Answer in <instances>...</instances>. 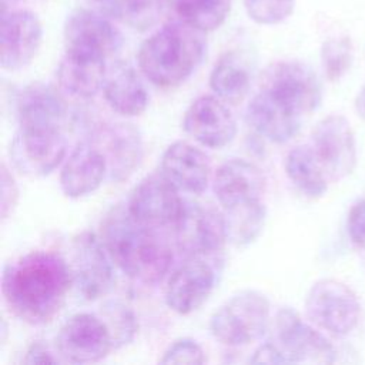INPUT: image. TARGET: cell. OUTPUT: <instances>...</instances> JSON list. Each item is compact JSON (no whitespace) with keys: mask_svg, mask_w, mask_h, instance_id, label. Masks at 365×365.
Segmentation results:
<instances>
[{"mask_svg":"<svg viewBox=\"0 0 365 365\" xmlns=\"http://www.w3.org/2000/svg\"><path fill=\"white\" fill-rule=\"evenodd\" d=\"M178 19L202 31L218 29L231 10V0H174Z\"/></svg>","mask_w":365,"mask_h":365,"instance_id":"obj_30","label":"cell"},{"mask_svg":"<svg viewBox=\"0 0 365 365\" xmlns=\"http://www.w3.org/2000/svg\"><path fill=\"white\" fill-rule=\"evenodd\" d=\"M247 123L262 138L282 144L299 131L304 117L294 113L264 90H259L247 106Z\"/></svg>","mask_w":365,"mask_h":365,"instance_id":"obj_21","label":"cell"},{"mask_svg":"<svg viewBox=\"0 0 365 365\" xmlns=\"http://www.w3.org/2000/svg\"><path fill=\"white\" fill-rule=\"evenodd\" d=\"M107 60L64 53L57 70V81L61 91L74 98H90L104 86Z\"/></svg>","mask_w":365,"mask_h":365,"instance_id":"obj_24","label":"cell"},{"mask_svg":"<svg viewBox=\"0 0 365 365\" xmlns=\"http://www.w3.org/2000/svg\"><path fill=\"white\" fill-rule=\"evenodd\" d=\"M355 110H356L358 115L365 121V84L359 90V93H358V96L355 98Z\"/></svg>","mask_w":365,"mask_h":365,"instance_id":"obj_38","label":"cell"},{"mask_svg":"<svg viewBox=\"0 0 365 365\" xmlns=\"http://www.w3.org/2000/svg\"><path fill=\"white\" fill-rule=\"evenodd\" d=\"M354 60L352 41L346 36L329 37L321 47V63L325 77L329 81H338L351 68Z\"/></svg>","mask_w":365,"mask_h":365,"instance_id":"obj_32","label":"cell"},{"mask_svg":"<svg viewBox=\"0 0 365 365\" xmlns=\"http://www.w3.org/2000/svg\"><path fill=\"white\" fill-rule=\"evenodd\" d=\"M103 154L107 160L108 175L111 180L127 178L141 160L143 145L138 131L131 124H114L104 131Z\"/></svg>","mask_w":365,"mask_h":365,"instance_id":"obj_26","label":"cell"},{"mask_svg":"<svg viewBox=\"0 0 365 365\" xmlns=\"http://www.w3.org/2000/svg\"><path fill=\"white\" fill-rule=\"evenodd\" d=\"M207 361L205 352L201 345L191 338L175 339L164 351L161 364H182V365H200Z\"/></svg>","mask_w":365,"mask_h":365,"instance_id":"obj_34","label":"cell"},{"mask_svg":"<svg viewBox=\"0 0 365 365\" xmlns=\"http://www.w3.org/2000/svg\"><path fill=\"white\" fill-rule=\"evenodd\" d=\"M73 287L68 262L54 251L27 252L4 265L1 295L9 309L30 325L54 319Z\"/></svg>","mask_w":365,"mask_h":365,"instance_id":"obj_1","label":"cell"},{"mask_svg":"<svg viewBox=\"0 0 365 365\" xmlns=\"http://www.w3.org/2000/svg\"><path fill=\"white\" fill-rule=\"evenodd\" d=\"M346 231L356 247L365 248V198L351 207L346 218Z\"/></svg>","mask_w":365,"mask_h":365,"instance_id":"obj_35","label":"cell"},{"mask_svg":"<svg viewBox=\"0 0 365 365\" xmlns=\"http://www.w3.org/2000/svg\"><path fill=\"white\" fill-rule=\"evenodd\" d=\"M7 1H20V0H1V6H6L7 4Z\"/></svg>","mask_w":365,"mask_h":365,"instance_id":"obj_39","label":"cell"},{"mask_svg":"<svg viewBox=\"0 0 365 365\" xmlns=\"http://www.w3.org/2000/svg\"><path fill=\"white\" fill-rule=\"evenodd\" d=\"M103 94L111 110L124 117H137L143 114L150 101L141 76L134 67L123 61L108 67Z\"/></svg>","mask_w":365,"mask_h":365,"instance_id":"obj_23","label":"cell"},{"mask_svg":"<svg viewBox=\"0 0 365 365\" xmlns=\"http://www.w3.org/2000/svg\"><path fill=\"white\" fill-rule=\"evenodd\" d=\"M212 190L222 210L234 208L262 201L265 178L255 164L231 158L217 168Z\"/></svg>","mask_w":365,"mask_h":365,"instance_id":"obj_18","label":"cell"},{"mask_svg":"<svg viewBox=\"0 0 365 365\" xmlns=\"http://www.w3.org/2000/svg\"><path fill=\"white\" fill-rule=\"evenodd\" d=\"M311 148L329 181L349 175L356 165V143L349 121L339 114L319 120L311 133Z\"/></svg>","mask_w":365,"mask_h":365,"instance_id":"obj_13","label":"cell"},{"mask_svg":"<svg viewBox=\"0 0 365 365\" xmlns=\"http://www.w3.org/2000/svg\"><path fill=\"white\" fill-rule=\"evenodd\" d=\"M307 317L335 336L348 335L358 324L361 305L356 294L344 282L324 278L312 284L305 298Z\"/></svg>","mask_w":365,"mask_h":365,"instance_id":"obj_8","label":"cell"},{"mask_svg":"<svg viewBox=\"0 0 365 365\" xmlns=\"http://www.w3.org/2000/svg\"><path fill=\"white\" fill-rule=\"evenodd\" d=\"M178 250L194 259L220 262L228 242L224 214L211 205L187 202L174 227Z\"/></svg>","mask_w":365,"mask_h":365,"instance_id":"obj_6","label":"cell"},{"mask_svg":"<svg viewBox=\"0 0 365 365\" xmlns=\"http://www.w3.org/2000/svg\"><path fill=\"white\" fill-rule=\"evenodd\" d=\"M56 342L61 359L73 364L101 361L114 349L106 322L90 312L71 315L61 325Z\"/></svg>","mask_w":365,"mask_h":365,"instance_id":"obj_14","label":"cell"},{"mask_svg":"<svg viewBox=\"0 0 365 365\" xmlns=\"http://www.w3.org/2000/svg\"><path fill=\"white\" fill-rule=\"evenodd\" d=\"M93 10L135 30H147L160 17L161 0H87Z\"/></svg>","mask_w":365,"mask_h":365,"instance_id":"obj_28","label":"cell"},{"mask_svg":"<svg viewBox=\"0 0 365 365\" xmlns=\"http://www.w3.org/2000/svg\"><path fill=\"white\" fill-rule=\"evenodd\" d=\"M101 241L114 265L128 278L154 285L171 268L173 251L155 228L135 221L128 210H113L103 222Z\"/></svg>","mask_w":365,"mask_h":365,"instance_id":"obj_2","label":"cell"},{"mask_svg":"<svg viewBox=\"0 0 365 365\" xmlns=\"http://www.w3.org/2000/svg\"><path fill=\"white\" fill-rule=\"evenodd\" d=\"M107 173L103 151L90 143H80L63 163L60 188L68 198H81L98 190Z\"/></svg>","mask_w":365,"mask_h":365,"instance_id":"obj_19","label":"cell"},{"mask_svg":"<svg viewBox=\"0 0 365 365\" xmlns=\"http://www.w3.org/2000/svg\"><path fill=\"white\" fill-rule=\"evenodd\" d=\"M244 7L254 23L275 26L292 14L295 0H244Z\"/></svg>","mask_w":365,"mask_h":365,"instance_id":"obj_33","label":"cell"},{"mask_svg":"<svg viewBox=\"0 0 365 365\" xmlns=\"http://www.w3.org/2000/svg\"><path fill=\"white\" fill-rule=\"evenodd\" d=\"M9 154L21 174L44 177L66 160L67 138L60 127H19Z\"/></svg>","mask_w":365,"mask_h":365,"instance_id":"obj_10","label":"cell"},{"mask_svg":"<svg viewBox=\"0 0 365 365\" xmlns=\"http://www.w3.org/2000/svg\"><path fill=\"white\" fill-rule=\"evenodd\" d=\"M285 174L294 187L308 198H319L328 190L329 178L311 145H297L285 157Z\"/></svg>","mask_w":365,"mask_h":365,"instance_id":"obj_27","label":"cell"},{"mask_svg":"<svg viewBox=\"0 0 365 365\" xmlns=\"http://www.w3.org/2000/svg\"><path fill=\"white\" fill-rule=\"evenodd\" d=\"M98 315L108 328L114 349H118L134 339L138 329V322L131 308L118 301H111L101 307Z\"/></svg>","mask_w":365,"mask_h":365,"instance_id":"obj_31","label":"cell"},{"mask_svg":"<svg viewBox=\"0 0 365 365\" xmlns=\"http://www.w3.org/2000/svg\"><path fill=\"white\" fill-rule=\"evenodd\" d=\"M228 241L235 247L252 244L264 231L267 208L262 201L222 210Z\"/></svg>","mask_w":365,"mask_h":365,"instance_id":"obj_29","label":"cell"},{"mask_svg":"<svg viewBox=\"0 0 365 365\" xmlns=\"http://www.w3.org/2000/svg\"><path fill=\"white\" fill-rule=\"evenodd\" d=\"M269 314V301L262 292L240 291L214 311L210 318V332L224 345H248L268 331Z\"/></svg>","mask_w":365,"mask_h":365,"instance_id":"obj_4","label":"cell"},{"mask_svg":"<svg viewBox=\"0 0 365 365\" xmlns=\"http://www.w3.org/2000/svg\"><path fill=\"white\" fill-rule=\"evenodd\" d=\"M19 198L17 184L6 164H1V220L10 217Z\"/></svg>","mask_w":365,"mask_h":365,"instance_id":"obj_36","label":"cell"},{"mask_svg":"<svg viewBox=\"0 0 365 365\" xmlns=\"http://www.w3.org/2000/svg\"><path fill=\"white\" fill-rule=\"evenodd\" d=\"M207 54L205 31L181 20L168 23L140 46L137 61L141 74L161 88L184 83Z\"/></svg>","mask_w":365,"mask_h":365,"instance_id":"obj_3","label":"cell"},{"mask_svg":"<svg viewBox=\"0 0 365 365\" xmlns=\"http://www.w3.org/2000/svg\"><path fill=\"white\" fill-rule=\"evenodd\" d=\"M63 361L61 358H57L50 348L41 342V341H34L26 351L24 364H57Z\"/></svg>","mask_w":365,"mask_h":365,"instance_id":"obj_37","label":"cell"},{"mask_svg":"<svg viewBox=\"0 0 365 365\" xmlns=\"http://www.w3.org/2000/svg\"><path fill=\"white\" fill-rule=\"evenodd\" d=\"M178 191L161 173L148 175L134 187L127 210L135 221L150 228H174L185 207Z\"/></svg>","mask_w":365,"mask_h":365,"instance_id":"obj_12","label":"cell"},{"mask_svg":"<svg viewBox=\"0 0 365 365\" xmlns=\"http://www.w3.org/2000/svg\"><path fill=\"white\" fill-rule=\"evenodd\" d=\"M217 272L218 268L212 262L188 258L173 271L167 281L164 289L167 307L180 315L197 311L211 295Z\"/></svg>","mask_w":365,"mask_h":365,"instance_id":"obj_16","label":"cell"},{"mask_svg":"<svg viewBox=\"0 0 365 365\" xmlns=\"http://www.w3.org/2000/svg\"><path fill=\"white\" fill-rule=\"evenodd\" d=\"M259 90L301 117L314 113L322 100V87L317 73L305 63L295 60L275 61L268 66Z\"/></svg>","mask_w":365,"mask_h":365,"instance_id":"obj_7","label":"cell"},{"mask_svg":"<svg viewBox=\"0 0 365 365\" xmlns=\"http://www.w3.org/2000/svg\"><path fill=\"white\" fill-rule=\"evenodd\" d=\"M182 127L191 138L208 148H222L237 134V123L227 103L210 94L200 96L188 106Z\"/></svg>","mask_w":365,"mask_h":365,"instance_id":"obj_17","label":"cell"},{"mask_svg":"<svg viewBox=\"0 0 365 365\" xmlns=\"http://www.w3.org/2000/svg\"><path fill=\"white\" fill-rule=\"evenodd\" d=\"M43 38L41 21L29 10H7L1 13L0 64L6 71L24 68L36 57Z\"/></svg>","mask_w":365,"mask_h":365,"instance_id":"obj_15","label":"cell"},{"mask_svg":"<svg viewBox=\"0 0 365 365\" xmlns=\"http://www.w3.org/2000/svg\"><path fill=\"white\" fill-rule=\"evenodd\" d=\"M70 272L77 295L84 301H97L107 295L115 282L114 262L101 238L84 231L73 238Z\"/></svg>","mask_w":365,"mask_h":365,"instance_id":"obj_9","label":"cell"},{"mask_svg":"<svg viewBox=\"0 0 365 365\" xmlns=\"http://www.w3.org/2000/svg\"><path fill=\"white\" fill-rule=\"evenodd\" d=\"M252 66L248 56L238 50L224 53L210 73L212 93L227 104L241 103L251 88Z\"/></svg>","mask_w":365,"mask_h":365,"instance_id":"obj_25","label":"cell"},{"mask_svg":"<svg viewBox=\"0 0 365 365\" xmlns=\"http://www.w3.org/2000/svg\"><path fill=\"white\" fill-rule=\"evenodd\" d=\"M67 53L108 60L123 46V34L113 20L96 10L78 9L67 16L63 27Z\"/></svg>","mask_w":365,"mask_h":365,"instance_id":"obj_11","label":"cell"},{"mask_svg":"<svg viewBox=\"0 0 365 365\" xmlns=\"http://www.w3.org/2000/svg\"><path fill=\"white\" fill-rule=\"evenodd\" d=\"M269 338L278 364H331L335 349L292 308H281L269 322Z\"/></svg>","mask_w":365,"mask_h":365,"instance_id":"obj_5","label":"cell"},{"mask_svg":"<svg viewBox=\"0 0 365 365\" xmlns=\"http://www.w3.org/2000/svg\"><path fill=\"white\" fill-rule=\"evenodd\" d=\"M161 174L180 191L201 194L208 185L211 164L198 147L187 141H175L163 154Z\"/></svg>","mask_w":365,"mask_h":365,"instance_id":"obj_20","label":"cell"},{"mask_svg":"<svg viewBox=\"0 0 365 365\" xmlns=\"http://www.w3.org/2000/svg\"><path fill=\"white\" fill-rule=\"evenodd\" d=\"M19 127H63L67 106L60 93L44 83L24 86L16 97Z\"/></svg>","mask_w":365,"mask_h":365,"instance_id":"obj_22","label":"cell"}]
</instances>
